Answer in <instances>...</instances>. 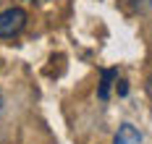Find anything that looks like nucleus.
Instances as JSON below:
<instances>
[{
	"label": "nucleus",
	"mask_w": 152,
	"mask_h": 144,
	"mask_svg": "<svg viewBox=\"0 0 152 144\" xmlns=\"http://www.w3.org/2000/svg\"><path fill=\"white\" fill-rule=\"evenodd\" d=\"M26 26V11L24 8H8L0 13V39H13Z\"/></svg>",
	"instance_id": "nucleus-1"
},
{
	"label": "nucleus",
	"mask_w": 152,
	"mask_h": 144,
	"mask_svg": "<svg viewBox=\"0 0 152 144\" xmlns=\"http://www.w3.org/2000/svg\"><path fill=\"white\" fill-rule=\"evenodd\" d=\"M113 79H115V71L113 68L110 71H102V81H100V89H97L100 100H107L110 97V84H113Z\"/></svg>",
	"instance_id": "nucleus-3"
},
{
	"label": "nucleus",
	"mask_w": 152,
	"mask_h": 144,
	"mask_svg": "<svg viewBox=\"0 0 152 144\" xmlns=\"http://www.w3.org/2000/svg\"><path fill=\"white\" fill-rule=\"evenodd\" d=\"M118 84H121V87H118V95H126V92H129V87H126V81H118Z\"/></svg>",
	"instance_id": "nucleus-5"
},
{
	"label": "nucleus",
	"mask_w": 152,
	"mask_h": 144,
	"mask_svg": "<svg viewBox=\"0 0 152 144\" xmlns=\"http://www.w3.org/2000/svg\"><path fill=\"white\" fill-rule=\"evenodd\" d=\"M147 95L152 97V76H150V81H147Z\"/></svg>",
	"instance_id": "nucleus-6"
},
{
	"label": "nucleus",
	"mask_w": 152,
	"mask_h": 144,
	"mask_svg": "<svg viewBox=\"0 0 152 144\" xmlns=\"http://www.w3.org/2000/svg\"><path fill=\"white\" fill-rule=\"evenodd\" d=\"M139 142H142V134L131 123H123L118 128V134H115V139H113V144H139Z\"/></svg>",
	"instance_id": "nucleus-2"
},
{
	"label": "nucleus",
	"mask_w": 152,
	"mask_h": 144,
	"mask_svg": "<svg viewBox=\"0 0 152 144\" xmlns=\"http://www.w3.org/2000/svg\"><path fill=\"white\" fill-rule=\"evenodd\" d=\"M126 3H129V8L137 11V13H147V11H152V0H126Z\"/></svg>",
	"instance_id": "nucleus-4"
},
{
	"label": "nucleus",
	"mask_w": 152,
	"mask_h": 144,
	"mask_svg": "<svg viewBox=\"0 0 152 144\" xmlns=\"http://www.w3.org/2000/svg\"><path fill=\"white\" fill-rule=\"evenodd\" d=\"M0 105H3V102H0Z\"/></svg>",
	"instance_id": "nucleus-7"
}]
</instances>
